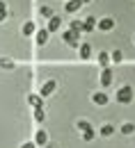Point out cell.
Here are the masks:
<instances>
[{
    "instance_id": "cell-1",
    "label": "cell",
    "mask_w": 135,
    "mask_h": 148,
    "mask_svg": "<svg viewBox=\"0 0 135 148\" xmlns=\"http://www.w3.org/2000/svg\"><path fill=\"white\" fill-rule=\"evenodd\" d=\"M117 100H119L121 105L133 103V87H121V89L117 91Z\"/></svg>"
},
{
    "instance_id": "cell-2",
    "label": "cell",
    "mask_w": 135,
    "mask_h": 148,
    "mask_svg": "<svg viewBox=\"0 0 135 148\" xmlns=\"http://www.w3.org/2000/svg\"><path fill=\"white\" fill-rule=\"evenodd\" d=\"M62 37H64V41H66V46H71V48H78V37H80V32H73V30H69V32H64Z\"/></svg>"
},
{
    "instance_id": "cell-3",
    "label": "cell",
    "mask_w": 135,
    "mask_h": 148,
    "mask_svg": "<svg viewBox=\"0 0 135 148\" xmlns=\"http://www.w3.org/2000/svg\"><path fill=\"white\" fill-rule=\"evenodd\" d=\"M112 80H115V71L105 66V69H103V73H101V84H103V87H110V84H112Z\"/></svg>"
},
{
    "instance_id": "cell-4",
    "label": "cell",
    "mask_w": 135,
    "mask_h": 148,
    "mask_svg": "<svg viewBox=\"0 0 135 148\" xmlns=\"http://www.w3.org/2000/svg\"><path fill=\"white\" fill-rule=\"evenodd\" d=\"M96 27H98V30H103V32H110V30L115 27V21H112V18H101L96 23Z\"/></svg>"
},
{
    "instance_id": "cell-5",
    "label": "cell",
    "mask_w": 135,
    "mask_h": 148,
    "mask_svg": "<svg viewBox=\"0 0 135 148\" xmlns=\"http://www.w3.org/2000/svg\"><path fill=\"white\" fill-rule=\"evenodd\" d=\"M55 89H57V82H55V80H48V82L41 87V96H51Z\"/></svg>"
},
{
    "instance_id": "cell-6",
    "label": "cell",
    "mask_w": 135,
    "mask_h": 148,
    "mask_svg": "<svg viewBox=\"0 0 135 148\" xmlns=\"http://www.w3.org/2000/svg\"><path fill=\"white\" fill-rule=\"evenodd\" d=\"M80 7H82V0H69V2L64 5V9H66L69 14H76Z\"/></svg>"
},
{
    "instance_id": "cell-7",
    "label": "cell",
    "mask_w": 135,
    "mask_h": 148,
    "mask_svg": "<svg viewBox=\"0 0 135 148\" xmlns=\"http://www.w3.org/2000/svg\"><path fill=\"white\" fill-rule=\"evenodd\" d=\"M60 25H62V18L60 16H51V21H48V32H57Z\"/></svg>"
},
{
    "instance_id": "cell-8",
    "label": "cell",
    "mask_w": 135,
    "mask_h": 148,
    "mask_svg": "<svg viewBox=\"0 0 135 148\" xmlns=\"http://www.w3.org/2000/svg\"><path fill=\"white\" fill-rule=\"evenodd\" d=\"M82 30H85V32H94V30H96V21L92 18V16L85 18V21H82Z\"/></svg>"
},
{
    "instance_id": "cell-9",
    "label": "cell",
    "mask_w": 135,
    "mask_h": 148,
    "mask_svg": "<svg viewBox=\"0 0 135 148\" xmlns=\"http://www.w3.org/2000/svg\"><path fill=\"white\" fill-rule=\"evenodd\" d=\"M78 53H80V59H89V57H92V46H89V43H82Z\"/></svg>"
},
{
    "instance_id": "cell-10",
    "label": "cell",
    "mask_w": 135,
    "mask_h": 148,
    "mask_svg": "<svg viewBox=\"0 0 135 148\" xmlns=\"http://www.w3.org/2000/svg\"><path fill=\"white\" fill-rule=\"evenodd\" d=\"M92 100H94V103H96V105H108V100H110V98H108V93H94V96H92Z\"/></svg>"
},
{
    "instance_id": "cell-11",
    "label": "cell",
    "mask_w": 135,
    "mask_h": 148,
    "mask_svg": "<svg viewBox=\"0 0 135 148\" xmlns=\"http://www.w3.org/2000/svg\"><path fill=\"white\" fill-rule=\"evenodd\" d=\"M35 39H37V43H39V46H44V43L48 41V30H39L37 34H35Z\"/></svg>"
},
{
    "instance_id": "cell-12",
    "label": "cell",
    "mask_w": 135,
    "mask_h": 148,
    "mask_svg": "<svg viewBox=\"0 0 135 148\" xmlns=\"http://www.w3.org/2000/svg\"><path fill=\"white\" fill-rule=\"evenodd\" d=\"M35 141H37L39 146H46V141H48V137H46V132H44V130H39L37 134H35Z\"/></svg>"
},
{
    "instance_id": "cell-13",
    "label": "cell",
    "mask_w": 135,
    "mask_h": 148,
    "mask_svg": "<svg viewBox=\"0 0 135 148\" xmlns=\"http://www.w3.org/2000/svg\"><path fill=\"white\" fill-rule=\"evenodd\" d=\"M98 64L105 69V66L110 64V55H108V53H98Z\"/></svg>"
},
{
    "instance_id": "cell-14",
    "label": "cell",
    "mask_w": 135,
    "mask_h": 148,
    "mask_svg": "<svg viewBox=\"0 0 135 148\" xmlns=\"http://www.w3.org/2000/svg\"><path fill=\"white\" fill-rule=\"evenodd\" d=\"M39 14H41V16H44V18H51V16H55V14H53V9H51V7H48V5H44V7H41V9H39Z\"/></svg>"
},
{
    "instance_id": "cell-15",
    "label": "cell",
    "mask_w": 135,
    "mask_h": 148,
    "mask_svg": "<svg viewBox=\"0 0 135 148\" xmlns=\"http://www.w3.org/2000/svg\"><path fill=\"white\" fill-rule=\"evenodd\" d=\"M28 103H30V105H32V107H41V98H39L37 93H32V96H30V98H28Z\"/></svg>"
},
{
    "instance_id": "cell-16",
    "label": "cell",
    "mask_w": 135,
    "mask_h": 148,
    "mask_svg": "<svg viewBox=\"0 0 135 148\" xmlns=\"http://www.w3.org/2000/svg\"><path fill=\"white\" fill-rule=\"evenodd\" d=\"M112 132H115V128H112V125H110V123H105V125H103V128H101V134H103V137H110V134H112Z\"/></svg>"
},
{
    "instance_id": "cell-17",
    "label": "cell",
    "mask_w": 135,
    "mask_h": 148,
    "mask_svg": "<svg viewBox=\"0 0 135 148\" xmlns=\"http://www.w3.org/2000/svg\"><path fill=\"white\" fill-rule=\"evenodd\" d=\"M0 66H2V69H7V71H12V69H14V62H12V59H5V57H2V59H0Z\"/></svg>"
},
{
    "instance_id": "cell-18",
    "label": "cell",
    "mask_w": 135,
    "mask_h": 148,
    "mask_svg": "<svg viewBox=\"0 0 135 148\" xmlns=\"http://www.w3.org/2000/svg\"><path fill=\"white\" fill-rule=\"evenodd\" d=\"M121 132H124V134H133L135 125H133V123H124V125H121Z\"/></svg>"
},
{
    "instance_id": "cell-19",
    "label": "cell",
    "mask_w": 135,
    "mask_h": 148,
    "mask_svg": "<svg viewBox=\"0 0 135 148\" xmlns=\"http://www.w3.org/2000/svg\"><path fill=\"white\" fill-rule=\"evenodd\" d=\"M23 34H35V23H25L23 25Z\"/></svg>"
},
{
    "instance_id": "cell-20",
    "label": "cell",
    "mask_w": 135,
    "mask_h": 148,
    "mask_svg": "<svg viewBox=\"0 0 135 148\" xmlns=\"http://www.w3.org/2000/svg\"><path fill=\"white\" fill-rule=\"evenodd\" d=\"M35 119H37V121H44V119H46V112H44V107H37V110H35Z\"/></svg>"
},
{
    "instance_id": "cell-21",
    "label": "cell",
    "mask_w": 135,
    "mask_h": 148,
    "mask_svg": "<svg viewBox=\"0 0 135 148\" xmlns=\"http://www.w3.org/2000/svg\"><path fill=\"white\" fill-rule=\"evenodd\" d=\"M89 128H92V123H89V121H82V119L78 121V130H82V132H85V130H89Z\"/></svg>"
},
{
    "instance_id": "cell-22",
    "label": "cell",
    "mask_w": 135,
    "mask_h": 148,
    "mask_svg": "<svg viewBox=\"0 0 135 148\" xmlns=\"http://www.w3.org/2000/svg\"><path fill=\"white\" fill-rule=\"evenodd\" d=\"M82 139H85V141H92V139H94V130L92 128L85 130V132H82Z\"/></svg>"
},
{
    "instance_id": "cell-23",
    "label": "cell",
    "mask_w": 135,
    "mask_h": 148,
    "mask_svg": "<svg viewBox=\"0 0 135 148\" xmlns=\"http://www.w3.org/2000/svg\"><path fill=\"white\" fill-rule=\"evenodd\" d=\"M110 59H115V62H121V59H124V53H121V50H112Z\"/></svg>"
},
{
    "instance_id": "cell-24",
    "label": "cell",
    "mask_w": 135,
    "mask_h": 148,
    "mask_svg": "<svg viewBox=\"0 0 135 148\" xmlns=\"http://www.w3.org/2000/svg\"><path fill=\"white\" fill-rule=\"evenodd\" d=\"M71 30H73V32H80V30H82V21H71Z\"/></svg>"
},
{
    "instance_id": "cell-25",
    "label": "cell",
    "mask_w": 135,
    "mask_h": 148,
    "mask_svg": "<svg viewBox=\"0 0 135 148\" xmlns=\"http://www.w3.org/2000/svg\"><path fill=\"white\" fill-rule=\"evenodd\" d=\"M5 16H7V5L0 2V21H5Z\"/></svg>"
},
{
    "instance_id": "cell-26",
    "label": "cell",
    "mask_w": 135,
    "mask_h": 148,
    "mask_svg": "<svg viewBox=\"0 0 135 148\" xmlns=\"http://www.w3.org/2000/svg\"><path fill=\"white\" fill-rule=\"evenodd\" d=\"M23 148H35V144H30V141H28V144H23Z\"/></svg>"
},
{
    "instance_id": "cell-27",
    "label": "cell",
    "mask_w": 135,
    "mask_h": 148,
    "mask_svg": "<svg viewBox=\"0 0 135 148\" xmlns=\"http://www.w3.org/2000/svg\"><path fill=\"white\" fill-rule=\"evenodd\" d=\"M82 2H89V0H82Z\"/></svg>"
}]
</instances>
